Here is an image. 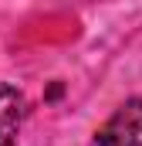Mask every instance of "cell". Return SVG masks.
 <instances>
[{
	"label": "cell",
	"mask_w": 142,
	"mask_h": 146,
	"mask_svg": "<svg viewBox=\"0 0 142 146\" xmlns=\"http://www.w3.org/2000/svg\"><path fill=\"white\" fill-rule=\"evenodd\" d=\"M24 109H27L24 95L14 85H0V146H17Z\"/></svg>",
	"instance_id": "obj_2"
},
{
	"label": "cell",
	"mask_w": 142,
	"mask_h": 146,
	"mask_svg": "<svg viewBox=\"0 0 142 146\" xmlns=\"http://www.w3.org/2000/svg\"><path fill=\"white\" fill-rule=\"evenodd\" d=\"M95 146H142V99H125L95 133Z\"/></svg>",
	"instance_id": "obj_1"
}]
</instances>
